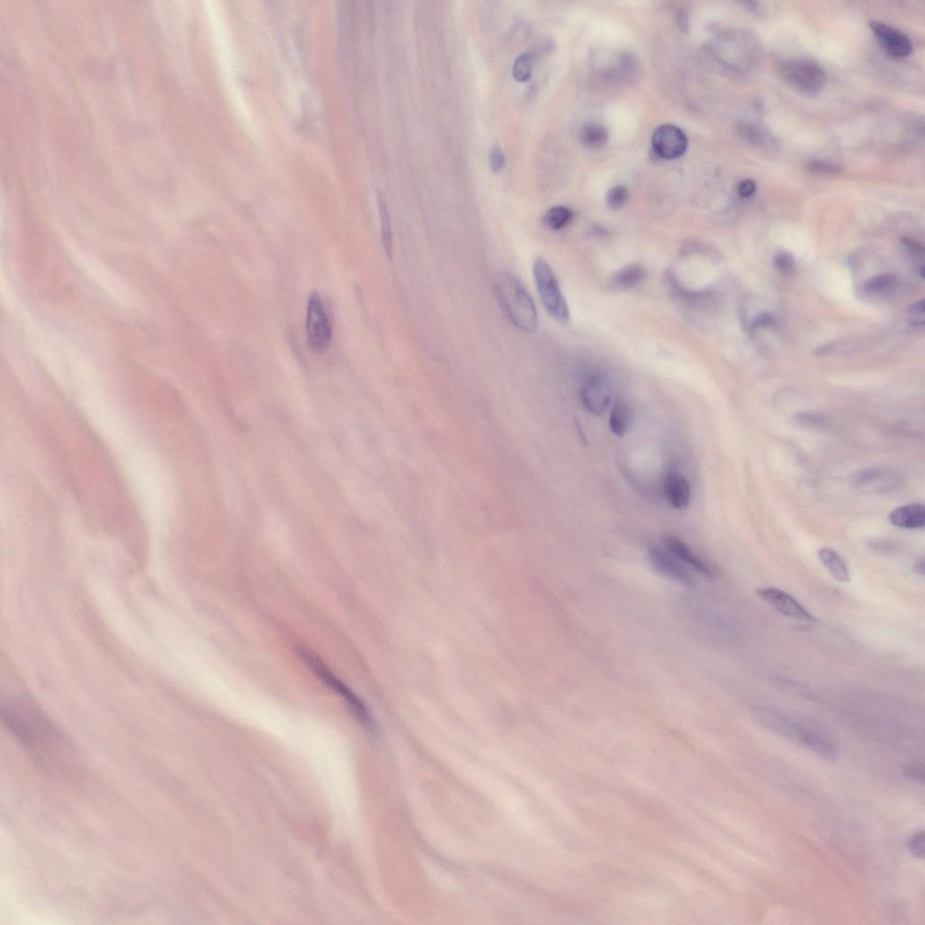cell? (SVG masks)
Masks as SVG:
<instances>
[{
    "label": "cell",
    "mask_w": 925,
    "mask_h": 925,
    "mask_svg": "<svg viewBox=\"0 0 925 925\" xmlns=\"http://www.w3.org/2000/svg\"><path fill=\"white\" fill-rule=\"evenodd\" d=\"M2 718L38 765L63 775L75 771L78 758L72 744L35 704L8 701L2 706Z\"/></svg>",
    "instance_id": "cell-1"
},
{
    "label": "cell",
    "mask_w": 925,
    "mask_h": 925,
    "mask_svg": "<svg viewBox=\"0 0 925 925\" xmlns=\"http://www.w3.org/2000/svg\"><path fill=\"white\" fill-rule=\"evenodd\" d=\"M498 302L510 322L519 330L533 333L539 325L536 305L519 278L510 272H499L494 278Z\"/></svg>",
    "instance_id": "cell-2"
},
{
    "label": "cell",
    "mask_w": 925,
    "mask_h": 925,
    "mask_svg": "<svg viewBox=\"0 0 925 925\" xmlns=\"http://www.w3.org/2000/svg\"><path fill=\"white\" fill-rule=\"evenodd\" d=\"M778 75L790 88L805 95H817L825 86V70L815 61L793 58L780 63Z\"/></svg>",
    "instance_id": "cell-3"
},
{
    "label": "cell",
    "mask_w": 925,
    "mask_h": 925,
    "mask_svg": "<svg viewBox=\"0 0 925 925\" xmlns=\"http://www.w3.org/2000/svg\"><path fill=\"white\" fill-rule=\"evenodd\" d=\"M533 277L541 302L548 314L558 322H568L570 311H568L566 299L558 286L553 268L544 258H538L535 261Z\"/></svg>",
    "instance_id": "cell-4"
},
{
    "label": "cell",
    "mask_w": 925,
    "mask_h": 925,
    "mask_svg": "<svg viewBox=\"0 0 925 925\" xmlns=\"http://www.w3.org/2000/svg\"><path fill=\"white\" fill-rule=\"evenodd\" d=\"M301 655L305 664L314 671V674L318 675V677L324 681L325 684L328 685L329 688L338 693L340 697L345 699L350 711L354 714L355 718L363 726L371 728L372 724L371 716H370L368 709L366 708L365 703L361 701V699L351 689L348 688V686L340 681L318 656L308 650H301Z\"/></svg>",
    "instance_id": "cell-5"
},
{
    "label": "cell",
    "mask_w": 925,
    "mask_h": 925,
    "mask_svg": "<svg viewBox=\"0 0 925 925\" xmlns=\"http://www.w3.org/2000/svg\"><path fill=\"white\" fill-rule=\"evenodd\" d=\"M307 335L309 346L315 352L322 354L330 347L332 325L324 303L318 292H312L308 299L307 311Z\"/></svg>",
    "instance_id": "cell-6"
},
{
    "label": "cell",
    "mask_w": 925,
    "mask_h": 925,
    "mask_svg": "<svg viewBox=\"0 0 925 925\" xmlns=\"http://www.w3.org/2000/svg\"><path fill=\"white\" fill-rule=\"evenodd\" d=\"M758 595L778 613L795 620L815 623L816 619L800 602L786 592L775 587L760 588Z\"/></svg>",
    "instance_id": "cell-7"
},
{
    "label": "cell",
    "mask_w": 925,
    "mask_h": 925,
    "mask_svg": "<svg viewBox=\"0 0 925 925\" xmlns=\"http://www.w3.org/2000/svg\"><path fill=\"white\" fill-rule=\"evenodd\" d=\"M648 560L656 573L684 586H694V578L681 561L668 550L654 547L648 550Z\"/></svg>",
    "instance_id": "cell-8"
},
{
    "label": "cell",
    "mask_w": 925,
    "mask_h": 925,
    "mask_svg": "<svg viewBox=\"0 0 925 925\" xmlns=\"http://www.w3.org/2000/svg\"><path fill=\"white\" fill-rule=\"evenodd\" d=\"M652 145L659 157L664 160H676L687 150L688 139L679 127L667 124L654 131Z\"/></svg>",
    "instance_id": "cell-9"
},
{
    "label": "cell",
    "mask_w": 925,
    "mask_h": 925,
    "mask_svg": "<svg viewBox=\"0 0 925 925\" xmlns=\"http://www.w3.org/2000/svg\"><path fill=\"white\" fill-rule=\"evenodd\" d=\"M870 28L880 46L894 58H904L913 51V45L906 33L879 21H871Z\"/></svg>",
    "instance_id": "cell-10"
},
{
    "label": "cell",
    "mask_w": 925,
    "mask_h": 925,
    "mask_svg": "<svg viewBox=\"0 0 925 925\" xmlns=\"http://www.w3.org/2000/svg\"><path fill=\"white\" fill-rule=\"evenodd\" d=\"M753 713L756 721L765 728L802 744L803 738L806 730L805 726L797 724V723L790 721L786 716L769 711L768 709L756 708L753 709Z\"/></svg>",
    "instance_id": "cell-11"
},
{
    "label": "cell",
    "mask_w": 925,
    "mask_h": 925,
    "mask_svg": "<svg viewBox=\"0 0 925 925\" xmlns=\"http://www.w3.org/2000/svg\"><path fill=\"white\" fill-rule=\"evenodd\" d=\"M610 385L602 377L588 379L581 389V400L585 408L595 416L603 415L610 405Z\"/></svg>",
    "instance_id": "cell-12"
},
{
    "label": "cell",
    "mask_w": 925,
    "mask_h": 925,
    "mask_svg": "<svg viewBox=\"0 0 925 925\" xmlns=\"http://www.w3.org/2000/svg\"><path fill=\"white\" fill-rule=\"evenodd\" d=\"M856 484L861 489L888 492L897 488L902 484V479L892 471L874 469L860 473L857 477Z\"/></svg>",
    "instance_id": "cell-13"
},
{
    "label": "cell",
    "mask_w": 925,
    "mask_h": 925,
    "mask_svg": "<svg viewBox=\"0 0 925 925\" xmlns=\"http://www.w3.org/2000/svg\"><path fill=\"white\" fill-rule=\"evenodd\" d=\"M665 550L669 553L674 555L678 560L682 563L688 565L692 570L699 572L702 576L711 577L712 571L711 568L699 558L684 541L674 536H665L664 539Z\"/></svg>",
    "instance_id": "cell-14"
},
{
    "label": "cell",
    "mask_w": 925,
    "mask_h": 925,
    "mask_svg": "<svg viewBox=\"0 0 925 925\" xmlns=\"http://www.w3.org/2000/svg\"><path fill=\"white\" fill-rule=\"evenodd\" d=\"M665 493L669 504L675 509H684L691 502V486L688 480L676 470H669L666 476Z\"/></svg>",
    "instance_id": "cell-15"
},
{
    "label": "cell",
    "mask_w": 925,
    "mask_h": 925,
    "mask_svg": "<svg viewBox=\"0 0 925 925\" xmlns=\"http://www.w3.org/2000/svg\"><path fill=\"white\" fill-rule=\"evenodd\" d=\"M893 526L904 529H920L925 524V510L923 504L911 503L894 510L889 516Z\"/></svg>",
    "instance_id": "cell-16"
},
{
    "label": "cell",
    "mask_w": 925,
    "mask_h": 925,
    "mask_svg": "<svg viewBox=\"0 0 925 925\" xmlns=\"http://www.w3.org/2000/svg\"><path fill=\"white\" fill-rule=\"evenodd\" d=\"M818 557L820 563L837 581L847 583L850 580L849 568L836 551L830 548H822L818 551Z\"/></svg>",
    "instance_id": "cell-17"
},
{
    "label": "cell",
    "mask_w": 925,
    "mask_h": 925,
    "mask_svg": "<svg viewBox=\"0 0 925 925\" xmlns=\"http://www.w3.org/2000/svg\"><path fill=\"white\" fill-rule=\"evenodd\" d=\"M802 745L808 748L820 758L827 760H836L837 750L835 746L819 732L814 731L812 729L806 728L805 734L803 736Z\"/></svg>",
    "instance_id": "cell-18"
},
{
    "label": "cell",
    "mask_w": 925,
    "mask_h": 925,
    "mask_svg": "<svg viewBox=\"0 0 925 925\" xmlns=\"http://www.w3.org/2000/svg\"><path fill=\"white\" fill-rule=\"evenodd\" d=\"M645 276L647 271L642 266L629 265L612 276L611 285L618 289L634 288L644 281Z\"/></svg>",
    "instance_id": "cell-19"
},
{
    "label": "cell",
    "mask_w": 925,
    "mask_h": 925,
    "mask_svg": "<svg viewBox=\"0 0 925 925\" xmlns=\"http://www.w3.org/2000/svg\"><path fill=\"white\" fill-rule=\"evenodd\" d=\"M739 136L746 142L758 147H766L775 144L773 137L761 126L753 122L740 123L738 129Z\"/></svg>",
    "instance_id": "cell-20"
},
{
    "label": "cell",
    "mask_w": 925,
    "mask_h": 925,
    "mask_svg": "<svg viewBox=\"0 0 925 925\" xmlns=\"http://www.w3.org/2000/svg\"><path fill=\"white\" fill-rule=\"evenodd\" d=\"M632 423V412L630 407L623 402H618L613 407L610 418L611 432L618 437H623L630 429Z\"/></svg>",
    "instance_id": "cell-21"
},
{
    "label": "cell",
    "mask_w": 925,
    "mask_h": 925,
    "mask_svg": "<svg viewBox=\"0 0 925 925\" xmlns=\"http://www.w3.org/2000/svg\"><path fill=\"white\" fill-rule=\"evenodd\" d=\"M580 139L581 143L587 149L600 150L607 143V130L600 124H587L581 127Z\"/></svg>",
    "instance_id": "cell-22"
},
{
    "label": "cell",
    "mask_w": 925,
    "mask_h": 925,
    "mask_svg": "<svg viewBox=\"0 0 925 925\" xmlns=\"http://www.w3.org/2000/svg\"><path fill=\"white\" fill-rule=\"evenodd\" d=\"M571 217V211L568 208L554 207L545 214L543 221L550 230L558 231L563 228L570 221Z\"/></svg>",
    "instance_id": "cell-23"
},
{
    "label": "cell",
    "mask_w": 925,
    "mask_h": 925,
    "mask_svg": "<svg viewBox=\"0 0 925 925\" xmlns=\"http://www.w3.org/2000/svg\"><path fill=\"white\" fill-rule=\"evenodd\" d=\"M533 57L530 53H523L517 56L513 66L514 78L520 82L529 80L533 70Z\"/></svg>",
    "instance_id": "cell-24"
},
{
    "label": "cell",
    "mask_w": 925,
    "mask_h": 925,
    "mask_svg": "<svg viewBox=\"0 0 925 925\" xmlns=\"http://www.w3.org/2000/svg\"><path fill=\"white\" fill-rule=\"evenodd\" d=\"M378 202H379L380 218H381L382 237L383 246H385L387 254H388L389 256H392V237L391 223H390L388 210H387L385 201H383L382 198H379Z\"/></svg>",
    "instance_id": "cell-25"
},
{
    "label": "cell",
    "mask_w": 925,
    "mask_h": 925,
    "mask_svg": "<svg viewBox=\"0 0 925 925\" xmlns=\"http://www.w3.org/2000/svg\"><path fill=\"white\" fill-rule=\"evenodd\" d=\"M896 283L897 278L894 275H881L866 282L864 289L869 293H880L892 288Z\"/></svg>",
    "instance_id": "cell-26"
},
{
    "label": "cell",
    "mask_w": 925,
    "mask_h": 925,
    "mask_svg": "<svg viewBox=\"0 0 925 925\" xmlns=\"http://www.w3.org/2000/svg\"><path fill=\"white\" fill-rule=\"evenodd\" d=\"M628 197L629 194L627 188L623 186L615 187L608 192L607 203L611 209H620L627 204Z\"/></svg>",
    "instance_id": "cell-27"
},
{
    "label": "cell",
    "mask_w": 925,
    "mask_h": 925,
    "mask_svg": "<svg viewBox=\"0 0 925 925\" xmlns=\"http://www.w3.org/2000/svg\"><path fill=\"white\" fill-rule=\"evenodd\" d=\"M775 266L777 271L781 272L785 276H790L795 273V258L787 251H779L775 256Z\"/></svg>",
    "instance_id": "cell-28"
},
{
    "label": "cell",
    "mask_w": 925,
    "mask_h": 925,
    "mask_svg": "<svg viewBox=\"0 0 925 925\" xmlns=\"http://www.w3.org/2000/svg\"><path fill=\"white\" fill-rule=\"evenodd\" d=\"M908 850L917 859H924V832L921 830L914 833L906 843Z\"/></svg>",
    "instance_id": "cell-29"
},
{
    "label": "cell",
    "mask_w": 925,
    "mask_h": 925,
    "mask_svg": "<svg viewBox=\"0 0 925 925\" xmlns=\"http://www.w3.org/2000/svg\"><path fill=\"white\" fill-rule=\"evenodd\" d=\"M809 171L812 173L833 174L840 173V167L837 164L825 162V161L813 160L807 166Z\"/></svg>",
    "instance_id": "cell-30"
},
{
    "label": "cell",
    "mask_w": 925,
    "mask_h": 925,
    "mask_svg": "<svg viewBox=\"0 0 925 925\" xmlns=\"http://www.w3.org/2000/svg\"><path fill=\"white\" fill-rule=\"evenodd\" d=\"M489 162L493 172H499L503 169L506 160H504V154L500 147L494 146L492 147L489 155Z\"/></svg>",
    "instance_id": "cell-31"
},
{
    "label": "cell",
    "mask_w": 925,
    "mask_h": 925,
    "mask_svg": "<svg viewBox=\"0 0 925 925\" xmlns=\"http://www.w3.org/2000/svg\"><path fill=\"white\" fill-rule=\"evenodd\" d=\"M903 773L904 776L911 780V781L924 785V769L923 765H916L907 766V768L903 769Z\"/></svg>",
    "instance_id": "cell-32"
},
{
    "label": "cell",
    "mask_w": 925,
    "mask_h": 925,
    "mask_svg": "<svg viewBox=\"0 0 925 925\" xmlns=\"http://www.w3.org/2000/svg\"><path fill=\"white\" fill-rule=\"evenodd\" d=\"M756 190V184L751 179L743 180L738 186V194L742 197L748 198L752 197Z\"/></svg>",
    "instance_id": "cell-33"
},
{
    "label": "cell",
    "mask_w": 925,
    "mask_h": 925,
    "mask_svg": "<svg viewBox=\"0 0 925 925\" xmlns=\"http://www.w3.org/2000/svg\"><path fill=\"white\" fill-rule=\"evenodd\" d=\"M773 323H775V320H773V316L763 313V314L759 315L753 319L752 322V328H765V326L773 325Z\"/></svg>",
    "instance_id": "cell-34"
},
{
    "label": "cell",
    "mask_w": 925,
    "mask_h": 925,
    "mask_svg": "<svg viewBox=\"0 0 925 925\" xmlns=\"http://www.w3.org/2000/svg\"><path fill=\"white\" fill-rule=\"evenodd\" d=\"M903 244L906 245L908 250L914 255H923L924 250L917 242L909 240V239H903Z\"/></svg>",
    "instance_id": "cell-35"
},
{
    "label": "cell",
    "mask_w": 925,
    "mask_h": 925,
    "mask_svg": "<svg viewBox=\"0 0 925 925\" xmlns=\"http://www.w3.org/2000/svg\"><path fill=\"white\" fill-rule=\"evenodd\" d=\"M925 310V303L924 299L914 303L909 307V311L914 314H923Z\"/></svg>",
    "instance_id": "cell-36"
},
{
    "label": "cell",
    "mask_w": 925,
    "mask_h": 925,
    "mask_svg": "<svg viewBox=\"0 0 925 925\" xmlns=\"http://www.w3.org/2000/svg\"><path fill=\"white\" fill-rule=\"evenodd\" d=\"M916 570H917V573H919V574H924V563H923V561H921V563H918V564H917V566H916Z\"/></svg>",
    "instance_id": "cell-37"
}]
</instances>
